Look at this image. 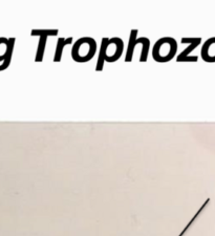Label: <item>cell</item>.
Instances as JSON below:
<instances>
[{
	"label": "cell",
	"instance_id": "cell-1",
	"mask_svg": "<svg viewBox=\"0 0 215 236\" xmlns=\"http://www.w3.org/2000/svg\"><path fill=\"white\" fill-rule=\"evenodd\" d=\"M97 50L96 41L93 38L84 37L79 39L72 47V57L77 62H87L93 59Z\"/></svg>",
	"mask_w": 215,
	"mask_h": 236
},
{
	"label": "cell",
	"instance_id": "cell-2",
	"mask_svg": "<svg viewBox=\"0 0 215 236\" xmlns=\"http://www.w3.org/2000/svg\"><path fill=\"white\" fill-rule=\"evenodd\" d=\"M177 50V43L172 38H162L153 47L152 57L156 62H168L175 55Z\"/></svg>",
	"mask_w": 215,
	"mask_h": 236
},
{
	"label": "cell",
	"instance_id": "cell-3",
	"mask_svg": "<svg viewBox=\"0 0 215 236\" xmlns=\"http://www.w3.org/2000/svg\"><path fill=\"white\" fill-rule=\"evenodd\" d=\"M123 42L120 38H112L108 40L106 52H105V61L114 62L122 56Z\"/></svg>",
	"mask_w": 215,
	"mask_h": 236
},
{
	"label": "cell",
	"instance_id": "cell-4",
	"mask_svg": "<svg viewBox=\"0 0 215 236\" xmlns=\"http://www.w3.org/2000/svg\"><path fill=\"white\" fill-rule=\"evenodd\" d=\"M182 42L183 43H190V45H189L185 50H183L182 53L177 56L176 61H177V62H196L197 60H198V57L189 56V54L191 53L195 47H197L200 44L201 39L200 38H183Z\"/></svg>",
	"mask_w": 215,
	"mask_h": 236
},
{
	"label": "cell",
	"instance_id": "cell-5",
	"mask_svg": "<svg viewBox=\"0 0 215 236\" xmlns=\"http://www.w3.org/2000/svg\"><path fill=\"white\" fill-rule=\"evenodd\" d=\"M33 36H39L40 41L38 48H37V54H36V62H41L43 59V55H44V50L45 45H46V40H47L48 36H56L58 35L57 30H34L30 33Z\"/></svg>",
	"mask_w": 215,
	"mask_h": 236
},
{
	"label": "cell",
	"instance_id": "cell-6",
	"mask_svg": "<svg viewBox=\"0 0 215 236\" xmlns=\"http://www.w3.org/2000/svg\"><path fill=\"white\" fill-rule=\"evenodd\" d=\"M201 58L206 62H215V37L210 38L205 42L201 48Z\"/></svg>",
	"mask_w": 215,
	"mask_h": 236
},
{
	"label": "cell",
	"instance_id": "cell-7",
	"mask_svg": "<svg viewBox=\"0 0 215 236\" xmlns=\"http://www.w3.org/2000/svg\"><path fill=\"white\" fill-rule=\"evenodd\" d=\"M137 31H131L130 33V38H129V43H128V48H127V53H126V62H130L132 59V55H133V50H135V45L140 44L141 39L137 38Z\"/></svg>",
	"mask_w": 215,
	"mask_h": 236
},
{
	"label": "cell",
	"instance_id": "cell-8",
	"mask_svg": "<svg viewBox=\"0 0 215 236\" xmlns=\"http://www.w3.org/2000/svg\"><path fill=\"white\" fill-rule=\"evenodd\" d=\"M72 41V37H69V38H67V39L59 38V40H58L57 47H56V53H55V57H54L55 62H59L60 60H61V57H62V53H63V48L65 47V45L70 44Z\"/></svg>",
	"mask_w": 215,
	"mask_h": 236
},
{
	"label": "cell",
	"instance_id": "cell-9",
	"mask_svg": "<svg viewBox=\"0 0 215 236\" xmlns=\"http://www.w3.org/2000/svg\"><path fill=\"white\" fill-rule=\"evenodd\" d=\"M108 40H109V39L107 38L102 39V45H101V48H100V54H99L98 62H97V66H96L97 71H101L102 69H103V65H104V62H105V52H106Z\"/></svg>",
	"mask_w": 215,
	"mask_h": 236
}]
</instances>
